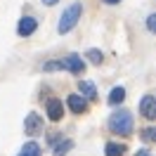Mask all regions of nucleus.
<instances>
[{
	"mask_svg": "<svg viewBox=\"0 0 156 156\" xmlns=\"http://www.w3.org/2000/svg\"><path fill=\"white\" fill-rule=\"evenodd\" d=\"M133 128H135V118H133V114L126 111V109H118L116 114L109 116V130H111L114 135L126 137V135L133 133Z\"/></svg>",
	"mask_w": 156,
	"mask_h": 156,
	"instance_id": "f257e3e1",
	"label": "nucleus"
},
{
	"mask_svg": "<svg viewBox=\"0 0 156 156\" xmlns=\"http://www.w3.org/2000/svg\"><path fill=\"white\" fill-rule=\"evenodd\" d=\"M80 14H83V5H80V2H71L66 10L62 12V17H59L57 31L62 33V36L69 33V31H73V29H76V24H78V19H80Z\"/></svg>",
	"mask_w": 156,
	"mask_h": 156,
	"instance_id": "f03ea898",
	"label": "nucleus"
},
{
	"mask_svg": "<svg viewBox=\"0 0 156 156\" xmlns=\"http://www.w3.org/2000/svg\"><path fill=\"white\" fill-rule=\"evenodd\" d=\"M45 111H48V118L52 123H59L62 118H64V104H62V99L59 97H50L48 104H45Z\"/></svg>",
	"mask_w": 156,
	"mask_h": 156,
	"instance_id": "7ed1b4c3",
	"label": "nucleus"
},
{
	"mask_svg": "<svg viewBox=\"0 0 156 156\" xmlns=\"http://www.w3.org/2000/svg\"><path fill=\"white\" fill-rule=\"evenodd\" d=\"M40 130H43V118H40L36 111H31L29 116L24 118V133L29 137H36Z\"/></svg>",
	"mask_w": 156,
	"mask_h": 156,
	"instance_id": "20e7f679",
	"label": "nucleus"
},
{
	"mask_svg": "<svg viewBox=\"0 0 156 156\" xmlns=\"http://www.w3.org/2000/svg\"><path fill=\"white\" fill-rule=\"evenodd\" d=\"M36 29H38V19H36V17H21L19 24H17V33H19L21 38L33 36V33H36Z\"/></svg>",
	"mask_w": 156,
	"mask_h": 156,
	"instance_id": "39448f33",
	"label": "nucleus"
},
{
	"mask_svg": "<svg viewBox=\"0 0 156 156\" xmlns=\"http://www.w3.org/2000/svg\"><path fill=\"white\" fill-rule=\"evenodd\" d=\"M140 114L147 118V121H154L156 118V97L154 95H144L142 102H140Z\"/></svg>",
	"mask_w": 156,
	"mask_h": 156,
	"instance_id": "423d86ee",
	"label": "nucleus"
},
{
	"mask_svg": "<svg viewBox=\"0 0 156 156\" xmlns=\"http://www.w3.org/2000/svg\"><path fill=\"white\" fill-rule=\"evenodd\" d=\"M66 104H69V109H71L76 116H80V114H85V109H88V99H83L80 95H69Z\"/></svg>",
	"mask_w": 156,
	"mask_h": 156,
	"instance_id": "0eeeda50",
	"label": "nucleus"
},
{
	"mask_svg": "<svg viewBox=\"0 0 156 156\" xmlns=\"http://www.w3.org/2000/svg\"><path fill=\"white\" fill-rule=\"evenodd\" d=\"M64 69L71 71V73H76V76H80V73H83V69H85V62L78 57V55H69V57L64 59Z\"/></svg>",
	"mask_w": 156,
	"mask_h": 156,
	"instance_id": "6e6552de",
	"label": "nucleus"
},
{
	"mask_svg": "<svg viewBox=\"0 0 156 156\" xmlns=\"http://www.w3.org/2000/svg\"><path fill=\"white\" fill-rule=\"evenodd\" d=\"M78 92L83 99H97V88L92 80H78Z\"/></svg>",
	"mask_w": 156,
	"mask_h": 156,
	"instance_id": "1a4fd4ad",
	"label": "nucleus"
},
{
	"mask_svg": "<svg viewBox=\"0 0 156 156\" xmlns=\"http://www.w3.org/2000/svg\"><path fill=\"white\" fill-rule=\"evenodd\" d=\"M123 99H126V88H121V85H118V88H111V92H109V99H107V102L111 104V107H118Z\"/></svg>",
	"mask_w": 156,
	"mask_h": 156,
	"instance_id": "9d476101",
	"label": "nucleus"
},
{
	"mask_svg": "<svg viewBox=\"0 0 156 156\" xmlns=\"http://www.w3.org/2000/svg\"><path fill=\"white\" fill-rule=\"evenodd\" d=\"M123 154H126V144L107 142V147H104V156H123Z\"/></svg>",
	"mask_w": 156,
	"mask_h": 156,
	"instance_id": "9b49d317",
	"label": "nucleus"
},
{
	"mask_svg": "<svg viewBox=\"0 0 156 156\" xmlns=\"http://www.w3.org/2000/svg\"><path fill=\"white\" fill-rule=\"evenodd\" d=\"M40 154H43V151H40V147L36 144V142H26L19 151V156H40Z\"/></svg>",
	"mask_w": 156,
	"mask_h": 156,
	"instance_id": "f8f14e48",
	"label": "nucleus"
},
{
	"mask_svg": "<svg viewBox=\"0 0 156 156\" xmlns=\"http://www.w3.org/2000/svg\"><path fill=\"white\" fill-rule=\"evenodd\" d=\"M71 149H73V142H71V140H64V142H59V144L55 147L52 154H55V156H66Z\"/></svg>",
	"mask_w": 156,
	"mask_h": 156,
	"instance_id": "ddd939ff",
	"label": "nucleus"
},
{
	"mask_svg": "<svg viewBox=\"0 0 156 156\" xmlns=\"http://www.w3.org/2000/svg\"><path fill=\"white\" fill-rule=\"evenodd\" d=\"M64 69V59H50V62H45L43 64V71H62Z\"/></svg>",
	"mask_w": 156,
	"mask_h": 156,
	"instance_id": "4468645a",
	"label": "nucleus"
},
{
	"mask_svg": "<svg viewBox=\"0 0 156 156\" xmlns=\"http://www.w3.org/2000/svg\"><path fill=\"white\" fill-rule=\"evenodd\" d=\"M85 59H90V62H92V64H102V62H104V55H102V52H99V50H95V48H90L88 52H85Z\"/></svg>",
	"mask_w": 156,
	"mask_h": 156,
	"instance_id": "2eb2a0df",
	"label": "nucleus"
},
{
	"mask_svg": "<svg viewBox=\"0 0 156 156\" xmlns=\"http://www.w3.org/2000/svg\"><path fill=\"white\" fill-rule=\"evenodd\" d=\"M142 140H144V142H154V140H156V130L151 126L144 128V130H142Z\"/></svg>",
	"mask_w": 156,
	"mask_h": 156,
	"instance_id": "dca6fc26",
	"label": "nucleus"
},
{
	"mask_svg": "<svg viewBox=\"0 0 156 156\" xmlns=\"http://www.w3.org/2000/svg\"><path fill=\"white\" fill-rule=\"evenodd\" d=\"M147 29L149 31L156 29V14H149V17H147Z\"/></svg>",
	"mask_w": 156,
	"mask_h": 156,
	"instance_id": "f3484780",
	"label": "nucleus"
},
{
	"mask_svg": "<svg viewBox=\"0 0 156 156\" xmlns=\"http://www.w3.org/2000/svg\"><path fill=\"white\" fill-rule=\"evenodd\" d=\"M135 156H151V151H149V149H140Z\"/></svg>",
	"mask_w": 156,
	"mask_h": 156,
	"instance_id": "a211bd4d",
	"label": "nucleus"
},
{
	"mask_svg": "<svg viewBox=\"0 0 156 156\" xmlns=\"http://www.w3.org/2000/svg\"><path fill=\"white\" fill-rule=\"evenodd\" d=\"M59 0H43V5H48V7H52V5H57Z\"/></svg>",
	"mask_w": 156,
	"mask_h": 156,
	"instance_id": "6ab92c4d",
	"label": "nucleus"
},
{
	"mask_svg": "<svg viewBox=\"0 0 156 156\" xmlns=\"http://www.w3.org/2000/svg\"><path fill=\"white\" fill-rule=\"evenodd\" d=\"M104 2H107V5H118L121 0H104Z\"/></svg>",
	"mask_w": 156,
	"mask_h": 156,
	"instance_id": "aec40b11",
	"label": "nucleus"
}]
</instances>
